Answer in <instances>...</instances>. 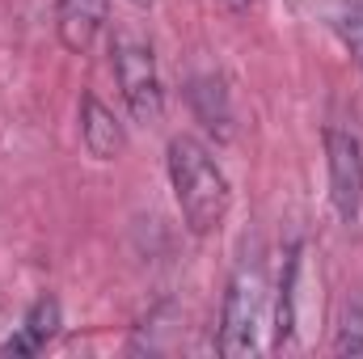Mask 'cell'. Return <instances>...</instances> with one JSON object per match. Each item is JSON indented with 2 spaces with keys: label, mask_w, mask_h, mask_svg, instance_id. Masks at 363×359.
Instances as JSON below:
<instances>
[{
  "label": "cell",
  "mask_w": 363,
  "mask_h": 359,
  "mask_svg": "<svg viewBox=\"0 0 363 359\" xmlns=\"http://www.w3.org/2000/svg\"><path fill=\"white\" fill-rule=\"evenodd\" d=\"M186 101H190V110H194V118L207 127V131H216L220 140H228L233 136V110H228V89H224V81L220 77H194L190 81V89H186Z\"/></svg>",
  "instance_id": "obj_9"
},
{
  "label": "cell",
  "mask_w": 363,
  "mask_h": 359,
  "mask_svg": "<svg viewBox=\"0 0 363 359\" xmlns=\"http://www.w3.org/2000/svg\"><path fill=\"white\" fill-rule=\"evenodd\" d=\"M131 4H135V9H152L157 0H131Z\"/></svg>",
  "instance_id": "obj_13"
},
{
  "label": "cell",
  "mask_w": 363,
  "mask_h": 359,
  "mask_svg": "<svg viewBox=\"0 0 363 359\" xmlns=\"http://www.w3.org/2000/svg\"><path fill=\"white\" fill-rule=\"evenodd\" d=\"M330 26H334L338 43L351 51V60L363 68V0H334Z\"/></svg>",
  "instance_id": "obj_10"
},
{
  "label": "cell",
  "mask_w": 363,
  "mask_h": 359,
  "mask_svg": "<svg viewBox=\"0 0 363 359\" xmlns=\"http://www.w3.org/2000/svg\"><path fill=\"white\" fill-rule=\"evenodd\" d=\"M254 4H258V0H224V9H228V13H250Z\"/></svg>",
  "instance_id": "obj_12"
},
{
  "label": "cell",
  "mask_w": 363,
  "mask_h": 359,
  "mask_svg": "<svg viewBox=\"0 0 363 359\" xmlns=\"http://www.w3.org/2000/svg\"><path fill=\"white\" fill-rule=\"evenodd\" d=\"M110 17V0H55V34L64 51L85 55Z\"/></svg>",
  "instance_id": "obj_6"
},
{
  "label": "cell",
  "mask_w": 363,
  "mask_h": 359,
  "mask_svg": "<svg viewBox=\"0 0 363 359\" xmlns=\"http://www.w3.org/2000/svg\"><path fill=\"white\" fill-rule=\"evenodd\" d=\"M165 165H169V186L182 207V220L194 237H211L233 207V186L228 174L220 170V161L211 157V148L194 136H174L165 148Z\"/></svg>",
  "instance_id": "obj_1"
},
{
  "label": "cell",
  "mask_w": 363,
  "mask_h": 359,
  "mask_svg": "<svg viewBox=\"0 0 363 359\" xmlns=\"http://www.w3.org/2000/svg\"><path fill=\"white\" fill-rule=\"evenodd\" d=\"M258 321H262V270L258 263H241L228 279L224 309H220V355L241 359L258 347Z\"/></svg>",
  "instance_id": "obj_3"
},
{
  "label": "cell",
  "mask_w": 363,
  "mask_h": 359,
  "mask_svg": "<svg viewBox=\"0 0 363 359\" xmlns=\"http://www.w3.org/2000/svg\"><path fill=\"white\" fill-rule=\"evenodd\" d=\"M60 326H64V309H60V300L55 296H38L30 309H26V317H21V326L4 338V355H38L55 334H60Z\"/></svg>",
  "instance_id": "obj_7"
},
{
  "label": "cell",
  "mask_w": 363,
  "mask_h": 359,
  "mask_svg": "<svg viewBox=\"0 0 363 359\" xmlns=\"http://www.w3.org/2000/svg\"><path fill=\"white\" fill-rule=\"evenodd\" d=\"M325 174H330V203L342 224H355L363 211V144L342 131H325Z\"/></svg>",
  "instance_id": "obj_4"
},
{
  "label": "cell",
  "mask_w": 363,
  "mask_h": 359,
  "mask_svg": "<svg viewBox=\"0 0 363 359\" xmlns=\"http://www.w3.org/2000/svg\"><path fill=\"white\" fill-rule=\"evenodd\" d=\"M274 338L271 347L274 351H287L296 343V321H300V245L287 250L283 258V270H279V287H274Z\"/></svg>",
  "instance_id": "obj_8"
},
{
  "label": "cell",
  "mask_w": 363,
  "mask_h": 359,
  "mask_svg": "<svg viewBox=\"0 0 363 359\" xmlns=\"http://www.w3.org/2000/svg\"><path fill=\"white\" fill-rule=\"evenodd\" d=\"M110 64H114V81L123 93L127 114L140 127H157L165 114V89H161V72H157V55L144 38H114L110 47Z\"/></svg>",
  "instance_id": "obj_2"
},
{
  "label": "cell",
  "mask_w": 363,
  "mask_h": 359,
  "mask_svg": "<svg viewBox=\"0 0 363 359\" xmlns=\"http://www.w3.org/2000/svg\"><path fill=\"white\" fill-rule=\"evenodd\" d=\"M334 355H363V304L359 300L342 304L338 334H334Z\"/></svg>",
  "instance_id": "obj_11"
},
{
  "label": "cell",
  "mask_w": 363,
  "mask_h": 359,
  "mask_svg": "<svg viewBox=\"0 0 363 359\" xmlns=\"http://www.w3.org/2000/svg\"><path fill=\"white\" fill-rule=\"evenodd\" d=\"M77 118H81V144H85V153H89L93 161L110 165V161L123 157V148H127L123 123H118V114L97 93H85L81 97V114Z\"/></svg>",
  "instance_id": "obj_5"
}]
</instances>
